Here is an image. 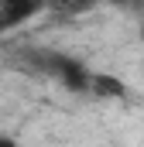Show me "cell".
<instances>
[{"label": "cell", "mask_w": 144, "mask_h": 147, "mask_svg": "<svg viewBox=\"0 0 144 147\" xmlns=\"http://www.w3.org/2000/svg\"><path fill=\"white\" fill-rule=\"evenodd\" d=\"M0 147H24L21 140H14L10 134H0Z\"/></svg>", "instance_id": "obj_3"}, {"label": "cell", "mask_w": 144, "mask_h": 147, "mask_svg": "<svg viewBox=\"0 0 144 147\" xmlns=\"http://www.w3.org/2000/svg\"><path fill=\"white\" fill-rule=\"evenodd\" d=\"M137 34H141V41H144V21H141V28H137Z\"/></svg>", "instance_id": "obj_4"}, {"label": "cell", "mask_w": 144, "mask_h": 147, "mask_svg": "<svg viewBox=\"0 0 144 147\" xmlns=\"http://www.w3.org/2000/svg\"><path fill=\"white\" fill-rule=\"evenodd\" d=\"M89 96L117 103V99H127L130 89H127V82H124L120 75H113V72H93L89 75Z\"/></svg>", "instance_id": "obj_2"}, {"label": "cell", "mask_w": 144, "mask_h": 147, "mask_svg": "<svg viewBox=\"0 0 144 147\" xmlns=\"http://www.w3.org/2000/svg\"><path fill=\"white\" fill-rule=\"evenodd\" d=\"M41 69L52 75L58 86H65L72 92H89V69L82 62H75L72 55H62V51H45L41 58Z\"/></svg>", "instance_id": "obj_1"}]
</instances>
